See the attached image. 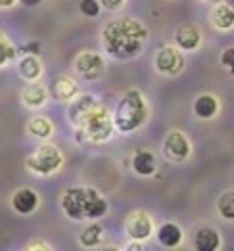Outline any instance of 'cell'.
Listing matches in <instances>:
<instances>
[{"mask_svg": "<svg viewBox=\"0 0 234 251\" xmlns=\"http://www.w3.org/2000/svg\"><path fill=\"white\" fill-rule=\"evenodd\" d=\"M15 2H17V0H0V9H9Z\"/></svg>", "mask_w": 234, "mask_h": 251, "instance_id": "obj_29", "label": "cell"}, {"mask_svg": "<svg viewBox=\"0 0 234 251\" xmlns=\"http://www.w3.org/2000/svg\"><path fill=\"white\" fill-rule=\"evenodd\" d=\"M146 27L132 17H119L103 29V46L113 59L128 61L138 57L146 42Z\"/></svg>", "mask_w": 234, "mask_h": 251, "instance_id": "obj_1", "label": "cell"}, {"mask_svg": "<svg viewBox=\"0 0 234 251\" xmlns=\"http://www.w3.org/2000/svg\"><path fill=\"white\" fill-rule=\"evenodd\" d=\"M80 128H82V134H86V138L92 140V143H105V140L111 138L115 124H113V117L109 115L107 107L94 105L84 115V120L80 122Z\"/></svg>", "mask_w": 234, "mask_h": 251, "instance_id": "obj_4", "label": "cell"}, {"mask_svg": "<svg viewBox=\"0 0 234 251\" xmlns=\"http://www.w3.org/2000/svg\"><path fill=\"white\" fill-rule=\"evenodd\" d=\"M163 153L169 161H184L190 155V143L180 130H171L163 140Z\"/></svg>", "mask_w": 234, "mask_h": 251, "instance_id": "obj_9", "label": "cell"}, {"mask_svg": "<svg viewBox=\"0 0 234 251\" xmlns=\"http://www.w3.org/2000/svg\"><path fill=\"white\" fill-rule=\"evenodd\" d=\"M126 232L134 241H146L153 234V220L146 211H132L126 220Z\"/></svg>", "mask_w": 234, "mask_h": 251, "instance_id": "obj_7", "label": "cell"}, {"mask_svg": "<svg viewBox=\"0 0 234 251\" xmlns=\"http://www.w3.org/2000/svg\"><path fill=\"white\" fill-rule=\"evenodd\" d=\"M75 72L80 74L84 80H96L105 74V63L96 52H80L73 61Z\"/></svg>", "mask_w": 234, "mask_h": 251, "instance_id": "obj_8", "label": "cell"}, {"mask_svg": "<svg viewBox=\"0 0 234 251\" xmlns=\"http://www.w3.org/2000/svg\"><path fill=\"white\" fill-rule=\"evenodd\" d=\"M50 94L57 100H73L77 94V84L69 75H59L50 84Z\"/></svg>", "mask_w": 234, "mask_h": 251, "instance_id": "obj_13", "label": "cell"}, {"mask_svg": "<svg viewBox=\"0 0 234 251\" xmlns=\"http://www.w3.org/2000/svg\"><path fill=\"white\" fill-rule=\"evenodd\" d=\"M217 113V99L213 94H201L194 100V115L201 117V120H209Z\"/></svg>", "mask_w": 234, "mask_h": 251, "instance_id": "obj_18", "label": "cell"}, {"mask_svg": "<svg viewBox=\"0 0 234 251\" xmlns=\"http://www.w3.org/2000/svg\"><path fill=\"white\" fill-rule=\"evenodd\" d=\"M46 97H48V90L42 84H27L25 90L21 92V99L27 107H42L46 103Z\"/></svg>", "mask_w": 234, "mask_h": 251, "instance_id": "obj_17", "label": "cell"}, {"mask_svg": "<svg viewBox=\"0 0 234 251\" xmlns=\"http://www.w3.org/2000/svg\"><path fill=\"white\" fill-rule=\"evenodd\" d=\"M27 132L36 138H48L52 134V124L46 117H32L27 122Z\"/></svg>", "mask_w": 234, "mask_h": 251, "instance_id": "obj_21", "label": "cell"}, {"mask_svg": "<svg viewBox=\"0 0 234 251\" xmlns=\"http://www.w3.org/2000/svg\"><path fill=\"white\" fill-rule=\"evenodd\" d=\"M226 4H228V6H230V9L234 11V0H226Z\"/></svg>", "mask_w": 234, "mask_h": 251, "instance_id": "obj_30", "label": "cell"}, {"mask_svg": "<svg viewBox=\"0 0 234 251\" xmlns=\"http://www.w3.org/2000/svg\"><path fill=\"white\" fill-rule=\"evenodd\" d=\"M103 239V228L98 224H88L80 234V245L82 247H96Z\"/></svg>", "mask_w": 234, "mask_h": 251, "instance_id": "obj_22", "label": "cell"}, {"mask_svg": "<svg viewBox=\"0 0 234 251\" xmlns=\"http://www.w3.org/2000/svg\"><path fill=\"white\" fill-rule=\"evenodd\" d=\"M176 44L182 50H194L201 44V31L194 23H182L176 29Z\"/></svg>", "mask_w": 234, "mask_h": 251, "instance_id": "obj_10", "label": "cell"}, {"mask_svg": "<svg viewBox=\"0 0 234 251\" xmlns=\"http://www.w3.org/2000/svg\"><path fill=\"white\" fill-rule=\"evenodd\" d=\"M80 11H82V15H86V17H96L100 13V2L98 0H82Z\"/></svg>", "mask_w": 234, "mask_h": 251, "instance_id": "obj_25", "label": "cell"}, {"mask_svg": "<svg viewBox=\"0 0 234 251\" xmlns=\"http://www.w3.org/2000/svg\"><path fill=\"white\" fill-rule=\"evenodd\" d=\"M132 168L140 176H151L157 170V159H155V155L151 151H138L134 155V159H132Z\"/></svg>", "mask_w": 234, "mask_h": 251, "instance_id": "obj_16", "label": "cell"}, {"mask_svg": "<svg viewBox=\"0 0 234 251\" xmlns=\"http://www.w3.org/2000/svg\"><path fill=\"white\" fill-rule=\"evenodd\" d=\"M63 211L71 220H94L107 214V201L100 197L94 188H67L61 199Z\"/></svg>", "mask_w": 234, "mask_h": 251, "instance_id": "obj_2", "label": "cell"}, {"mask_svg": "<svg viewBox=\"0 0 234 251\" xmlns=\"http://www.w3.org/2000/svg\"><path fill=\"white\" fill-rule=\"evenodd\" d=\"M157 239L163 247H178L182 243V228L178 224L174 222H165V224H161L159 226V230H157Z\"/></svg>", "mask_w": 234, "mask_h": 251, "instance_id": "obj_15", "label": "cell"}, {"mask_svg": "<svg viewBox=\"0 0 234 251\" xmlns=\"http://www.w3.org/2000/svg\"><path fill=\"white\" fill-rule=\"evenodd\" d=\"M126 0H100V6H105L107 11H117L119 6H123Z\"/></svg>", "mask_w": 234, "mask_h": 251, "instance_id": "obj_27", "label": "cell"}, {"mask_svg": "<svg viewBox=\"0 0 234 251\" xmlns=\"http://www.w3.org/2000/svg\"><path fill=\"white\" fill-rule=\"evenodd\" d=\"M15 46L6 40V36L0 31V67H4L6 63H11L15 59Z\"/></svg>", "mask_w": 234, "mask_h": 251, "instance_id": "obj_24", "label": "cell"}, {"mask_svg": "<svg viewBox=\"0 0 234 251\" xmlns=\"http://www.w3.org/2000/svg\"><path fill=\"white\" fill-rule=\"evenodd\" d=\"M211 21L217 29H230L234 25V11L226 2L217 4L211 13Z\"/></svg>", "mask_w": 234, "mask_h": 251, "instance_id": "obj_19", "label": "cell"}, {"mask_svg": "<svg viewBox=\"0 0 234 251\" xmlns=\"http://www.w3.org/2000/svg\"><path fill=\"white\" fill-rule=\"evenodd\" d=\"M40 2H42V0H21L23 6H38Z\"/></svg>", "mask_w": 234, "mask_h": 251, "instance_id": "obj_28", "label": "cell"}, {"mask_svg": "<svg viewBox=\"0 0 234 251\" xmlns=\"http://www.w3.org/2000/svg\"><path fill=\"white\" fill-rule=\"evenodd\" d=\"M19 74H21V77H25V80L36 82L38 77H40V74H42L40 61H38L36 57H32V54L23 57V59L19 61Z\"/></svg>", "mask_w": 234, "mask_h": 251, "instance_id": "obj_20", "label": "cell"}, {"mask_svg": "<svg viewBox=\"0 0 234 251\" xmlns=\"http://www.w3.org/2000/svg\"><path fill=\"white\" fill-rule=\"evenodd\" d=\"M220 245H222V239L211 226H201L197 234H194V249L197 251H215L220 249Z\"/></svg>", "mask_w": 234, "mask_h": 251, "instance_id": "obj_11", "label": "cell"}, {"mask_svg": "<svg viewBox=\"0 0 234 251\" xmlns=\"http://www.w3.org/2000/svg\"><path fill=\"white\" fill-rule=\"evenodd\" d=\"M155 67L165 75H178L184 69V57L174 46H163L155 57Z\"/></svg>", "mask_w": 234, "mask_h": 251, "instance_id": "obj_6", "label": "cell"}, {"mask_svg": "<svg viewBox=\"0 0 234 251\" xmlns=\"http://www.w3.org/2000/svg\"><path fill=\"white\" fill-rule=\"evenodd\" d=\"M94 105H96V100H94L92 94H82V97H77L71 103V107H69V122L80 126V122L84 120V115L88 113Z\"/></svg>", "mask_w": 234, "mask_h": 251, "instance_id": "obj_14", "label": "cell"}, {"mask_svg": "<svg viewBox=\"0 0 234 251\" xmlns=\"http://www.w3.org/2000/svg\"><path fill=\"white\" fill-rule=\"evenodd\" d=\"M217 211L224 218L234 220V191H226L220 195V199H217Z\"/></svg>", "mask_w": 234, "mask_h": 251, "instance_id": "obj_23", "label": "cell"}, {"mask_svg": "<svg viewBox=\"0 0 234 251\" xmlns=\"http://www.w3.org/2000/svg\"><path fill=\"white\" fill-rule=\"evenodd\" d=\"M146 115H149V111H146V103H144L142 94L138 90H128L115 109L113 124L119 132L128 134V132L138 130L146 122Z\"/></svg>", "mask_w": 234, "mask_h": 251, "instance_id": "obj_3", "label": "cell"}, {"mask_svg": "<svg viewBox=\"0 0 234 251\" xmlns=\"http://www.w3.org/2000/svg\"><path fill=\"white\" fill-rule=\"evenodd\" d=\"M25 166L32 172H36V174L48 176L63 166V155H61V151L54 145H40L25 159Z\"/></svg>", "mask_w": 234, "mask_h": 251, "instance_id": "obj_5", "label": "cell"}, {"mask_svg": "<svg viewBox=\"0 0 234 251\" xmlns=\"http://www.w3.org/2000/svg\"><path fill=\"white\" fill-rule=\"evenodd\" d=\"M11 203H13V209L17 211V214L27 216L38 207V195L32 191V188H19V191L13 195Z\"/></svg>", "mask_w": 234, "mask_h": 251, "instance_id": "obj_12", "label": "cell"}, {"mask_svg": "<svg viewBox=\"0 0 234 251\" xmlns=\"http://www.w3.org/2000/svg\"><path fill=\"white\" fill-rule=\"evenodd\" d=\"M222 65L228 67V72L234 74V49H226L222 54Z\"/></svg>", "mask_w": 234, "mask_h": 251, "instance_id": "obj_26", "label": "cell"}]
</instances>
